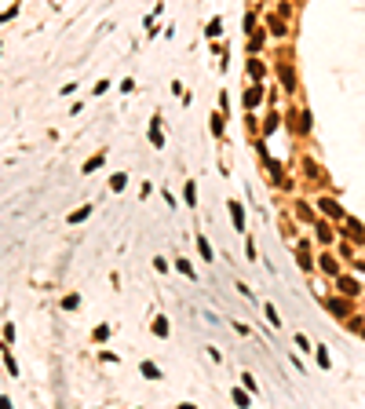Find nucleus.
Instances as JSON below:
<instances>
[{
    "label": "nucleus",
    "mask_w": 365,
    "mask_h": 409,
    "mask_svg": "<svg viewBox=\"0 0 365 409\" xmlns=\"http://www.w3.org/2000/svg\"><path fill=\"white\" fill-rule=\"evenodd\" d=\"M143 376L146 380H161V369H157L154 362H143Z\"/></svg>",
    "instance_id": "f257e3e1"
},
{
    "label": "nucleus",
    "mask_w": 365,
    "mask_h": 409,
    "mask_svg": "<svg viewBox=\"0 0 365 409\" xmlns=\"http://www.w3.org/2000/svg\"><path fill=\"white\" fill-rule=\"evenodd\" d=\"M4 362H7V373H11V376H18V362H15V355H11L7 347H4Z\"/></svg>",
    "instance_id": "f03ea898"
},
{
    "label": "nucleus",
    "mask_w": 365,
    "mask_h": 409,
    "mask_svg": "<svg viewBox=\"0 0 365 409\" xmlns=\"http://www.w3.org/2000/svg\"><path fill=\"white\" fill-rule=\"evenodd\" d=\"M150 139H154V146H164V139H161V124H157V121L150 124Z\"/></svg>",
    "instance_id": "7ed1b4c3"
},
{
    "label": "nucleus",
    "mask_w": 365,
    "mask_h": 409,
    "mask_svg": "<svg viewBox=\"0 0 365 409\" xmlns=\"http://www.w3.org/2000/svg\"><path fill=\"white\" fill-rule=\"evenodd\" d=\"M102 157H106V154H95V157H91V161H88V164H84V172H95V168H99V164H102Z\"/></svg>",
    "instance_id": "20e7f679"
},
{
    "label": "nucleus",
    "mask_w": 365,
    "mask_h": 409,
    "mask_svg": "<svg viewBox=\"0 0 365 409\" xmlns=\"http://www.w3.org/2000/svg\"><path fill=\"white\" fill-rule=\"evenodd\" d=\"M216 33H223V18H212L208 22V37H216Z\"/></svg>",
    "instance_id": "39448f33"
},
{
    "label": "nucleus",
    "mask_w": 365,
    "mask_h": 409,
    "mask_svg": "<svg viewBox=\"0 0 365 409\" xmlns=\"http://www.w3.org/2000/svg\"><path fill=\"white\" fill-rule=\"evenodd\" d=\"M81 219H88V208H77V212H70V223H81Z\"/></svg>",
    "instance_id": "423d86ee"
},
{
    "label": "nucleus",
    "mask_w": 365,
    "mask_h": 409,
    "mask_svg": "<svg viewBox=\"0 0 365 409\" xmlns=\"http://www.w3.org/2000/svg\"><path fill=\"white\" fill-rule=\"evenodd\" d=\"M267 322H270V325H278V322H282V318H278V311H274L270 303H267Z\"/></svg>",
    "instance_id": "0eeeda50"
},
{
    "label": "nucleus",
    "mask_w": 365,
    "mask_h": 409,
    "mask_svg": "<svg viewBox=\"0 0 365 409\" xmlns=\"http://www.w3.org/2000/svg\"><path fill=\"white\" fill-rule=\"evenodd\" d=\"M77 303H81V296H66V300H62V307H66V311H73Z\"/></svg>",
    "instance_id": "6e6552de"
}]
</instances>
